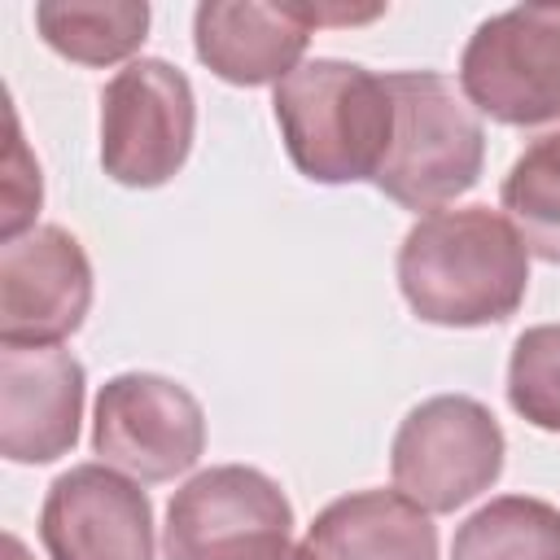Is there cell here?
Segmentation results:
<instances>
[{
  "label": "cell",
  "mask_w": 560,
  "mask_h": 560,
  "mask_svg": "<svg viewBox=\"0 0 560 560\" xmlns=\"http://www.w3.org/2000/svg\"><path fill=\"white\" fill-rule=\"evenodd\" d=\"M398 284L429 324L477 328L508 319L529 284L525 241L486 206L433 210L402 241Z\"/></svg>",
  "instance_id": "6da1fadb"
},
{
  "label": "cell",
  "mask_w": 560,
  "mask_h": 560,
  "mask_svg": "<svg viewBox=\"0 0 560 560\" xmlns=\"http://www.w3.org/2000/svg\"><path fill=\"white\" fill-rule=\"evenodd\" d=\"M276 122L289 158L319 184L372 179L394 136L385 79L346 61H306L276 83Z\"/></svg>",
  "instance_id": "7a4b0ae2"
},
{
  "label": "cell",
  "mask_w": 560,
  "mask_h": 560,
  "mask_svg": "<svg viewBox=\"0 0 560 560\" xmlns=\"http://www.w3.org/2000/svg\"><path fill=\"white\" fill-rule=\"evenodd\" d=\"M394 101V136L372 175L407 210H438L468 192L481 175V122L442 74H385Z\"/></svg>",
  "instance_id": "3957f363"
},
{
  "label": "cell",
  "mask_w": 560,
  "mask_h": 560,
  "mask_svg": "<svg viewBox=\"0 0 560 560\" xmlns=\"http://www.w3.org/2000/svg\"><path fill=\"white\" fill-rule=\"evenodd\" d=\"M293 512L271 477L223 464L197 472L166 512V560H315L289 538Z\"/></svg>",
  "instance_id": "277c9868"
},
{
  "label": "cell",
  "mask_w": 560,
  "mask_h": 560,
  "mask_svg": "<svg viewBox=\"0 0 560 560\" xmlns=\"http://www.w3.org/2000/svg\"><path fill=\"white\" fill-rule=\"evenodd\" d=\"M459 83L499 122L560 118V4H521L481 22L464 48Z\"/></svg>",
  "instance_id": "5b68a950"
},
{
  "label": "cell",
  "mask_w": 560,
  "mask_h": 560,
  "mask_svg": "<svg viewBox=\"0 0 560 560\" xmlns=\"http://www.w3.org/2000/svg\"><path fill=\"white\" fill-rule=\"evenodd\" d=\"M503 468V433L472 398L420 402L394 438V490L424 512H451Z\"/></svg>",
  "instance_id": "8992f818"
},
{
  "label": "cell",
  "mask_w": 560,
  "mask_h": 560,
  "mask_svg": "<svg viewBox=\"0 0 560 560\" xmlns=\"http://www.w3.org/2000/svg\"><path fill=\"white\" fill-rule=\"evenodd\" d=\"M192 144V88L166 61H131L101 96V162L118 184H166Z\"/></svg>",
  "instance_id": "52a82bcc"
},
{
  "label": "cell",
  "mask_w": 560,
  "mask_h": 560,
  "mask_svg": "<svg viewBox=\"0 0 560 560\" xmlns=\"http://www.w3.org/2000/svg\"><path fill=\"white\" fill-rule=\"evenodd\" d=\"M92 446L105 464L140 481H166L197 464L206 446V416L184 385L127 372L114 376L96 398Z\"/></svg>",
  "instance_id": "ba28073f"
},
{
  "label": "cell",
  "mask_w": 560,
  "mask_h": 560,
  "mask_svg": "<svg viewBox=\"0 0 560 560\" xmlns=\"http://www.w3.org/2000/svg\"><path fill=\"white\" fill-rule=\"evenodd\" d=\"M92 302V267L61 228H31L0 249V337L4 346H57Z\"/></svg>",
  "instance_id": "9c48e42d"
},
{
  "label": "cell",
  "mask_w": 560,
  "mask_h": 560,
  "mask_svg": "<svg viewBox=\"0 0 560 560\" xmlns=\"http://www.w3.org/2000/svg\"><path fill=\"white\" fill-rule=\"evenodd\" d=\"M52 560H153V516L136 481L83 464L52 481L39 516Z\"/></svg>",
  "instance_id": "30bf717a"
},
{
  "label": "cell",
  "mask_w": 560,
  "mask_h": 560,
  "mask_svg": "<svg viewBox=\"0 0 560 560\" xmlns=\"http://www.w3.org/2000/svg\"><path fill=\"white\" fill-rule=\"evenodd\" d=\"M83 407V368L61 346L0 350V451L18 464H44L74 446Z\"/></svg>",
  "instance_id": "8fae6325"
},
{
  "label": "cell",
  "mask_w": 560,
  "mask_h": 560,
  "mask_svg": "<svg viewBox=\"0 0 560 560\" xmlns=\"http://www.w3.org/2000/svg\"><path fill=\"white\" fill-rule=\"evenodd\" d=\"M311 22L298 4H201L197 57L228 83H271L298 70Z\"/></svg>",
  "instance_id": "7c38bea8"
},
{
  "label": "cell",
  "mask_w": 560,
  "mask_h": 560,
  "mask_svg": "<svg viewBox=\"0 0 560 560\" xmlns=\"http://www.w3.org/2000/svg\"><path fill=\"white\" fill-rule=\"evenodd\" d=\"M315 560H438V534L398 490H363L324 508L306 534Z\"/></svg>",
  "instance_id": "4fadbf2b"
},
{
  "label": "cell",
  "mask_w": 560,
  "mask_h": 560,
  "mask_svg": "<svg viewBox=\"0 0 560 560\" xmlns=\"http://www.w3.org/2000/svg\"><path fill=\"white\" fill-rule=\"evenodd\" d=\"M451 560H560V512L542 499H494L455 534Z\"/></svg>",
  "instance_id": "5bb4252c"
},
{
  "label": "cell",
  "mask_w": 560,
  "mask_h": 560,
  "mask_svg": "<svg viewBox=\"0 0 560 560\" xmlns=\"http://www.w3.org/2000/svg\"><path fill=\"white\" fill-rule=\"evenodd\" d=\"M39 35L70 61L105 66L140 48L149 31V4L109 0V4H39Z\"/></svg>",
  "instance_id": "9a60e30c"
},
{
  "label": "cell",
  "mask_w": 560,
  "mask_h": 560,
  "mask_svg": "<svg viewBox=\"0 0 560 560\" xmlns=\"http://www.w3.org/2000/svg\"><path fill=\"white\" fill-rule=\"evenodd\" d=\"M503 210L525 249L560 262V127L538 136L503 179Z\"/></svg>",
  "instance_id": "2e32d148"
},
{
  "label": "cell",
  "mask_w": 560,
  "mask_h": 560,
  "mask_svg": "<svg viewBox=\"0 0 560 560\" xmlns=\"http://www.w3.org/2000/svg\"><path fill=\"white\" fill-rule=\"evenodd\" d=\"M508 398L529 424L560 433V324H542L516 337Z\"/></svg>",
  "instance_id": "e0dca14e"
},
{
  "label": "cell",
  "mask_w": 560,
  "mask_h": 560,
  "mask_svg": "<svg viewBox=\"0 0 560 560\" xmlns=\"http://www.w3.org/2000/svg\"><path fill=\"white\" fill-rule=\"evenodd\" d=\"M4 118H9V140H4V214H0V228H4V241H13L22 232H31V223H35V210H39V166H35V158L22 144L13 105L4 109Z\"/></svg>",
  "instance_id": "ac0fdd59"
},
{
  "label": "cell",
  "mask_w": 560,
  "mask_h": 560,
  "mask_svg": "<svg viewBox=\"0 0 560 560\" xmlns=\"http://www.w3.org/2000/svg\"><path fill=\"white\" fill-rule=\"evenodd\" d=\"M4 560H31V556H26V547H22V542H18L13 534L4 538Z\"/></svg>",
  "instance_id": "d6986e66"
}]
</instances>
